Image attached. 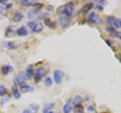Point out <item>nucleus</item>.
Returning a JSON list of instances; mask_svg holds the SVG:
<instances>
[{
	"mask_svg": "<svg viewBox=\"0 0 121 113\" xmlns=\"http://www.w3.org/2000/svg\"><path fill=\"white\" fill-rule=\"evenodd\" d=\"M74 5L73 3L72 2H68L66 5H64L62 7L61 11H60V13L66 16L67 17H70L72 16V14L73 12Z\"/></svg>",
	"mask_w": 121,
	"mask_h": 113,
	"instance_id": "nucleus-1",
	"label": "nucleus"
},
{
	"mask_svg": "<svg viewBox=\"0 0 121 113\" xmlns=\"http://www.w3.org/2000/svg\"><path fill=\"white\" fill-rule=\"evenodd\" d=\"M88 22L89 24H97L99 25L102 24V19L99 14H98L95 13V11H92L88 17Z\"/></svg>",
	"mask_w": 121,
	"mask_h": 113,
	"instance_id": "nucleus-2",
	"label": "nucleus"
},
{
	"mask_svg": "<svg viewBox=\"0 0 121 113\" xmlns=\"http://www.w3.org/2000/svg\"><path fill=\"white\" fill-rule=\"evenodd\" d=\"M46 74V70L44 67H40L38 68V69H35L33 73V77H34V80L36 83H38L39 81H40V80L44 75Z\"/></svg>",
	"mask_w": 121,
	"mask_h": 113,
	"instance_id": "nucleus-3",
	"label": "nucleus"
},
{
	"mask_svg": "<svg viewBox=\"0 0 121 113\" xmlns=\"http://www.w3.org/2000/svg\"><path fill=\"white\" fill-rule=\"evenodd\" d=\"M26 76H25V73L24 72H19L17 73V75L13 79V83H14V86H18L21 85L23 82H24L26 80Z\"/></svg>",
	"mask_w": 121,
	"mask_h": 113,
	"instance_id": "nucleus-4",
	"label": "nucleus"
},
{
	"mask_svg": "<svg viewBox=\"0 0 121 113\" xmlns=\"http://www.w3.org/2000/svg\"><path fill=\"white\" fill-rule=\"evenodd\" d=\"M53 77H54V81L57 85L61 84L64 78V73L62 71L56 69L53 73Z\"/></svg>",
	"mask_w": 121,
	"mask_h": 113,
	"instance_id": "nucleus-5",
	"label": "nucleus"
},
{
	"mask_svg": "<svg viewBox=\"0 0 121 113\" xmlns=\"http://www.w3.org/2000/svg\"><path fill=\"white\" fill-rule=\"evenodd\" d=\"M40 13H41V8H36L31 9L28 11L27 17L29 19H33L34 17H36V16H38Z\"/></svg>",
	"mask_w": 121,
	"mask_h": 113,
	"instance_id": "nucleus-6",
	"label": "nucleus"
},
{
	"mask_svg": "<svg viewBox=\"0 0 121 113\" xmlns=\"http://www.w3.org/2000/svg\"><path fill=\"white\" fill-rule=\"evenodd\" d=\"M72 109V99L69 98L66 102V103L63 106V112L64 113H70Z\"/></svg>",
	"mask_w": 121,
	"mask_h": 113,
	"instance_id": "nucleus-7",
	"label": "nucleus"
},
{
	"mask_svg": "<svg viewBox=\"0 0 121 113\" xmlns=\"http://www.w3.org/2000/svg\"><path fill=\"white\" fill-rule=\"evenodd\" d=\"M25 73V76L26 78H28L30 79L33 75V65L32 64H30L26 68V70L24 72Z\"/></svg>",
	"mask_w": 121,
	"mask_h": 113,
	"instance_id": "nucleus-8",
	"label": "nucleus"
},
{
	"mask_svg": "<svg viewBox=\"0 0 121 113\" xmlns=\"http://www.w3.org/2000/svg\"><path fill=\"white\" fill-rule=\"evenodd\" d=\"M16 34L19 36H26L28 35V31H27V29H26V26H22L20 28H18L17 29Z\"/></svg>",
	"mask_w": 121,
	"mask_h": 113,
	"instance_id": "nucleus-9",
	"label": "nucleus"
},
{
	"mask_svg": "<svg viewBox=\"0 0 121 113\" xmlns=\"http://www.w3.org/2000/svg\"><path fill=\"white\" fill-rule=\"evenodd\" d=\"M58 23L63 28H67L70 25V21L67 17H60L58 19Z\"/></svg>",
	"mask_w": 121,
	"mask_h": 113,
	"instance_id": "nucleus-10",
	"label": "nucleus"
},
{
	"mask_svg": "<svg viewBox=\"0 0 121 113\" xmlns=\"http://www.w3.org/2000/svg\"><path fill=\"white\" fill-rule=\"evenodd\" d=\"M21 4L26 7H30L38 5L36 1H33V0H23V1H21Z\"/></svg>",
	"mask_w": 121,
	"mask_h": 113,
	"instance_id": "nucleus-11",
	"label": "nucleus"
},
{
	"mask_svg": "<svg viewBox=\"0 0 121 113\" xmlns=\"http://www.w3.org/2000/svg\"><path fill=\"white\" fill-rule=\"evenodd\" d=\"M14 68L10 65H5L2 67V72L4 75H9V73H12Z\"/></svg>",
	"mask_w": 121,
	"mask_h": 113,
	"instance_id": "nucleus-12",
	"label": "nucleus"
},
{
	"mask_svg": "<svg viewBox=\"0 0 121 113\" xmlns=\"http://www.w3.org/2000/svg\"><path fill=\"white\" fill-rule=\"evenodd\" d=\"M82 102V97L79 95H76L75 97L73 98V100H72V105H74V106H77V105H81Z\"/></svg>",
	"mask_w": 121,
	"mask_h": 113,
	"instance_id": "nucleus-13",
	"label": "nucleus"
},
{
	"mask_svg": "<svg viewBox=\"0 0 121 113\" xmlns=\"http://www.w3.org/2000/svg\"><path fill=\"white\" fill-rule=\"evenodd\" d=\"M33 88H32L31 86H30L28 85H21V91L23 93H28V92H31L33 91Z\"/></svg>",
	"mask_w": 121,
	"mask_h": 113,
	"instance_id": "nucleus-14",
	"label": "nucleus"
},
{
	"mask_svg": "<svg viewBox=\"0 0 121 113\" xmlns=\"http://www.w3.org/2000/svg\"><path fill=\"white\" fill-rule=\"evenodd\" d=\"M2 48H6V49H9V50H11V49H14L16 48V46L14 45V44L11 41H5L3 44H2Z\"/></svg>",
	"mask_w": 121,
	"mask_h": 113,
	"instance_id": "nucleus-15",
	"label": "nucleus"
},
{
	"mask_svg": "<svg viewBox=\"0 0 121 113\" xmlns=\"http://www.w3.org/2000/svg\"><path fill=\"white\" fill-rule=\"evenodd\" d=\"M16 34V32H14V30L12 29L11 26H9L7 29H6V31H5V36L8 38H11V37H14Z\"/></svg>",
	"mask_w": 121,
	"mask_h": 113,
	"instance_id": "nucleus-16",
	"label": "nucleus"
},
{
	"mask_svg": "<svg viewBox=\"0 0 121 113\" xmlns=\"http://www.w3.org/2000/svg\"><path fill=\"white\" fill-rule=\"evenodd\" d=\"M23 18H24V14H23L21 12H17L12 18V21L14 23H19L22 20Z\"/></svg>",
	"mask_w": 121,
	"mask_h": 113,
	"instance_id": "nucleus-17",
	"label": "nucleus"
},
{
	"mask_svg": "<svg viewBox=\"0 0 121 113\" xmlns=\"http://www.w3.org/2000/svg\"><path fill=\"white\" fill-rule=\"evenodd\" d=\"M93 6H94V3L93 2L87 3V4H86V5L82 8V12L86 13V12H87V11H89V10L92 9V8H93Z\"/></svg>",
	"mask_w": 121,
	"mask_h": 113,
	"instance_id": "nucleus-18",
	"label": "nucleus"
},
{
	"mask_svg": "<svg viewBox=\"0 0 121 113\" xmlns=\"http://www.w3.org/2000/svg\"><path fill=\"white\" fill-rule=\"evenodd\" d=\"M54 107H55V103H54L45 105V106L43 107V113H48V112H50L51 109H52Z\"/></svg>",
	"mask_w": 121,
	"mask_h": 113,
	"instance_id": "nucleus-19",
	"label": "nucleus"
},
{
	"mask_svg": "<svg viewBox=\"0 0 121 113\" xmlns=\"http://www.w3.org/2000/svg\"><path fill=\"white\" fill-rule=\"evenodd\" d=\"M43 30V24H36L35 27H34L32 29V32L37 33V32H42Z\"/></svg>",
	"mask_w": 121,
	"mask_h": 113,
	"instance_id": "nucleus-20",
	"label": "nucleus"
},
{
	"mask_svg": "<svg viewBox=\"0 0 121 113\" xmlns=\"http://www.w3.org/2000/svg\"><path fill=\"white\" fill-rule=\"evenodd\" d=\"M12 94H13L14 97L16 100L19 99V98H21V96L20 91H19V90L17 88H12Z\"/></svg>",
	"mask_w": 121,
	"mask_h": 113,
	"instance_id": "nucleus-21",
	"label": "nucleus"
},
{
	"mask_svg": "<svg viewBox=\"0 0 121 113\" xmlns=\"http://www.w3.org/2000/svg\"><path fill=\"white\" fill-rule=\"evenodd\" d=\"M73 113H84V108L82 105H79L77 106H74Z\"/></svg>",
	"mask_w": 121,
	"mask_h": 113,
	"instance_id": "nucleus-22",
	"label": "nucleus"
},
{
	"mask_svg": "<svg viewBox=\"0 0 121 113\" xmlns=\"http://www.w3.org/2000/svg\"><path fill=\"white\" fill-rule=\"evenodd\" d=\"M52 79L50 77H46L45 79V81H44V85L46 88H51L52 85Z\"/></svg>",
	"mask_w": 121,
	"mask_h": 113,
	"instance_id": "nucleus-23",
	"label": "nucleus"
},
{
	"mask_svg": "<svg viewBox=\"0 0 121 113\" xmlns=\"http://www.w3.org/2000/svg\"><path fill=\"white\" fill-rule=\"evenodd\" d=\"M113 26L116 29H120L121 28V18H115V20L113 22Z\"/></svg>",
	"mask_w": 121,
	"mask_h": 113,
	"instance_id": "nucleus-24",
	"label": "nucleus"
},
{
	"mask_svg": "<svg viewBox=\"0 0 121 113\" xmlns=\"http://www.w3.org/2000/svg\"><path fill=\"white\" fill-rule=\"evenodd\" d=\"M115 20V17H113V16H108L106 19V23H107V24L109 25L110 26H113V22Z\"/></svg>",
	"mask_w": 121,
	"mask_h": 113,
	"instance_id": "nucleus-25",
	"label": "nucleus"
},
{
	"mask_svg": "<svg viewBox=\"0 0 121 113\" xmlns=\"http://www.w3.org/2000/svg\"><path fill=\"white\" fill-rule=\"evenodd\" d=\"M44 20H45L44 21L45 24L46 26H48L49 28H54L55 27V26H53V24H54V23H52V21H51L48 18H45Z\"/></svg>",
	"mask_w": 121,
	"mask_h": 113,
	"instance_id": "nucleus-26",
	"label": "nucleus"
},
{
	"mask_svg": "<svg viewBox=\"0 0 121 113\" xmlns=\"http://www.w3.org/2000/svg\"><path fill=\"white\" fill-rule=\"evenodd\" d=\"M7 92V89L4 85H0V96H4Z\"/></svg>",
	"mask_w": 121,
	"mask_h": 113,
	"instance_id": "nucleus-27",
	"label": "nucleus"
},
{
	"mask_svg": "<svg viewBox=\"0 0 121 113\" xmlns=\"http://www.w3.org/2000/svg\"><path fill=\"white\" fill-rule=\"evenodd\" d=\"M36 24H37V23H36V21H29V22L27 23V24H26V25H27V26H28L29 28H30L31 29H33L36 26Z\"/></svg>",
	"mask_w": 121,
	"mask_h": 113,
	"instance_id": "nucleus-28",
	"label": "nucleus"
},
{
	"mask_svg": "<svg viewBox=\"0 0 121 113\" xmlns=\"http://www.w3.org/2000/svg\"><path fill=\"white\" fill-rule=\"evenodd\" d=\"M48 13H43L41 15H39V16L37 17V20H41L42 19H45L48 16Z\"/></svg>",
	"mask_w": 121,
	"mask_h": 113,
	"instance_id": "nucleus-29",
	"label": "nucleus"
},
{
	"mask_svg": "<svg viewBox=\"0 0 121 113\" xmlns=\"http://www.w3.org/2000/svg\"><path fill=\"white\" fill-rule=\"evenodd\" d=\"M86 110L89 112H92L95 110V106L93 105H88V107H87Z\"/></svg>",
	"mask_w": 121,
	"mask_h": 113,
	"instance_id": "nucleus-30",
	"label": "nucleus"
},
{
	"mask_svg": "<svg viewBox=\"0 0 121 113\" xmlns=\"http://www.w3.org/2000/svg\"><path fill=\"white\" fill-rule=\"evenodd\" d=\"M5 8L0 4V16H2L5 14Z\"/></svg>",
	"mask_w": 121,
	"mask_h": 113,
	"instance_id": "nucleus-31",
	"label": "nucleus"
},
{
	"mask_svg": "<svg viewBox=\"0 0 121 113\" xmlns=\"http://www.w3.org/2000/svg\"><path fill=\"white\" fill-rule=\"evenodd\" d=\"M30 107H31V109L34 111H37V109H39V106H38L37 105H30Z\"/></svg>",
	"mask_w": 121,
	"mask_h": 113,
	"instance_id": "nucleus-32",
	"label": "nucleus"
},
{
	"mask_svg": "<svg viewBox=\"0 0 121 113\" xmlns=\"http://www.w3.org/2000/svg\"><path fill=\"white\" fill-rule=\"evenodd\" d=\"M97 2H98V5H101V7H103V5L106 4L105 1H98Z\"/></svg>",
	"mask_w": 121,
	"mask_h": 113,
	"instance_id": "nucleus-33",
	"label": "nucleus"
},
{
	"mask_svg": "<svg viewBox=\"0 0 121 113\" xmlns=\"http://www.w3.org/2000/svg\"><path fill=\"white\" fill-rule=\"evenodd\" d=\"M22 113H32V111H31V109H24V110H23Z\"/></svg>",
	"mask_w": 121,
	"mask_h": 113,
	"instance_id": "nucleus-34",
	"label": "nucleus"
},
{
	"mask_svg": "<svg viewBox=\"0 0 121 113\" xmlns=\"http://www.w3.org/2000/svg\"><path fill=\"white\" fill-rule=\"evenodd\" d=\"M11 6H12V4H7L5 9H9V8H11Z\"/></svg>",
	"mask_w": 121,
	"mask_h": 113,
	"instance_id": "nucleus-35",
	"label": "nucleus"
},
{
	"mask_svg": "<svg viewBox=\"0 0 121 113\" xmlns=\"http://www.w3.org/2000/svg\"><path fill=\"white\" fill-rule=\"evenodd\" d=\"M117 38H119V39L121 40V32H117Z\"/></svg>",
	"mask_w": 121,
	"mask_h": 113,
	"instance_id": "nucleus-36",
	"label": "nucleus"
},
{
	"mask_svg": "<svg viewBox=\"0 0 121 113\" xmlns=\"http://www.w3.org/2000/svg\"><path fill=\"white\" fill-rule=\"evenodd\" d=\"M7 0H0V3L2 4H7Z\"/></svg>",
	"mask_w": 121,
	"mask_h": 113,
	"instance_id": "nucleus-37",
	"label": "nucleus"
},
{
	"mask_svg": "<svg viewBox=\"0 0 121 113\" xmlns=\"http://www.w3.org/2000/svg\"><path fill=\"white\" fill-rule=\"evenodd\" d=\"M48 113H54V112H51V111H50V112H48Z\"/></svg>",
	"mask_w": 121,
	"mask_h": 113,
	"instance_id": "nucleus-38",
	"label": "nucleus"
},
{
	"mask_svg": "<svg viewBox=\"0 0 121 113\" xmlns=\"http://www.w3.org/2000/svg\"><path fill=\"white\" fill-rule=\"evenodd\" d=\"M120 62H121V56H120Z\"/></svg>",
	"mask_w": 121,
	"mask_h": 113,
	"instance_id": "nucleus-39",
	"label": "nucleus"
},
{
	"mask_svg": "<svg viewBox=\"0 0 121 113\" xmlns=\"http://www.w3.org/2000/svg\"><path fill=\"white\" fill-rule=\"evenodd\" d=\"M35 113H36V112H35Z\"/></svg>",
	"mask_w": 121,
	"mask_h": 113,
	"instance_id": "nucleus-40",
	"label": "nucleus"
}]
</instances>
